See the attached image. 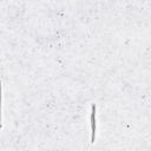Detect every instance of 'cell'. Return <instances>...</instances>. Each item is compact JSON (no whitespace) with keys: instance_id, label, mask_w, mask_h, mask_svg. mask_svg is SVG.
Segmentation results:
<instances>
[{"instance_id":"1","label":"cell","mask_w":151,"mask_h":151,"mask_svg":"<svg viewBox=\"0 0 151 151\" xmlns=\"http://www.w3.org/2000/svg\"><path fill=\"white\" fill-rule=\"evenodd\" d=\"M91 125H92V143H94V133H96V106L94 105H92Z\"/></svg>"}]
</instances>
